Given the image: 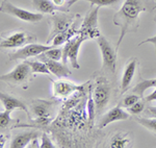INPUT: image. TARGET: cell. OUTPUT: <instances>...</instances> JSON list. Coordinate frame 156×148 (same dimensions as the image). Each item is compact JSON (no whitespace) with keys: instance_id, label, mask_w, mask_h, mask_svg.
<instances>
[{"instance_id":"6da1fadb","label":"cell","mask_w":156,"mask_h":148,"mask_svg":"<svg viewBox=\"0 0 156 148\" xmlns=\"http://www.w3.org/2000/svg\"><path fill=\"white\" fill-rule=\"evenodd\" d=\"M156 9L155 0H125L121 9L114 15V24L121 28L115 49H119L123 39L129 32H135L140 26V15Z\"/></svg>"},{"instance_id":"7a4b0ae2","label":"cell","mask_w":156,"mask_h":148,"mask_svg":"<svg viewBox=\"0 0 156 148\" xmlns=\"http://www.w3.org/2000/svg\"><path fill=\"white\" fill-rule=\"evenodd\" d=\"M110 91L112 89L108 80L105 77H99L95 82L94 89L92 91L93 99L96 104L97 114H100L106 107L110 98Z\"/></svg>"},{"instance_id":"3957f363","label":"cell","mask_w":156,"mask_h":148,"mask_svg":"<svg viewBox=\"0 0 156 148\" xmlns=\"http://www.w3.org/2000/svg\"><path fill=\"white\" fill-rule=\"evenodd\" d=\"M84 41H87V39L81 34H77L69 40L62 48V63L67 64L69 62L72 68L79 69L80 65L78 62V53L80 46Z\"/></svg>"},{"instance_id":"277c9868","label":"cell","mask_w":156,"mask_h":148,"mask_svg":"<svg viewBox=\"0 0 156 148\" xmlns=\"http://www.w3.org/2000/svg\"><path fill=\"white\" fill-rule=\"evenodd\" d=\"M100 6L92 7V9L87 13L84 17L83 21L78 31V34L83 36L85 39H98L101 34L98 28V13H99Z\"/></svg>"},{"instance_id":"5b68a950","label":"cell","mask_w":156,"mask_h":148,"mask_svg":"<svg viewBox=\"0 0 156 148\" xmlns=\"http://www.w3.org/2000/svg\"><path fill=\"white\" fill-rule=\"evenodd\" d=\"M98 45H99L100 52L102 56V65L103 68L110 73H115L117 68V49L112 47L110 42L105 37L100 36L97 39Z\"/></svg>"},{"instance_id":"8992f818","label":"cell","mask_w":156,"mask_h":148,"mask_svg":"<svg viewBox=\"0 0 156 148\" xmlns=\"http://www.w3.org/2000/svg\"><path fill=\"white\" fill-rule=\"evenodd\" d=\"M0 11L4 13V14L11 15V16L21 20V21L30 22V23H37V22H40L43 19V15L40 14V13H32L26 11L24 9L14 5V4L11 3L9 1H7V0L2 1Z\"/></svg>"},{"instance_id":"52a82bcc","label":"cell","mask_w":156,"mask_h":148,"mask_svg":"<svg viewBox=\"0 0 156 148\" xmlns=\"http://www.w3.org/2000/svg\"><path fill=\"white\" fill-rule=\"evenodd\" d=\"M31 74L32 71L31 68L29 67V65L26 62H23L21 64L17 65L15 67V69H12L11 72L1 75L0 79L2 81L6 82V84L19 86V85L25 84L29 79V77L31 76Z\"/></svg>"},{"instance_id":"ba28073f","label":"cell","mask_w":156,"mask_h":148,"mask_svg":"<svg viewBox=\"0 0 156 148\" xmlns=\"http://www.w3.org/2000/svg\"><path fill=\"white\" fill-rule=\"evenodd\" d=\"M36 40V36L25 31H15L4 37L1 40L0 46L1 48L12 49V48H21L25 45L31 43V41Z\"/></svg>"},{"instance_id":"9c48e42d","label":"cell","mask_w":156,"mask_h":148,"mask_svg":"<svg viewBox=\"0 0 156 148\" xmlns=\"http://www.w3.org/2000/svg\"><path fill=\"white\" fill-rule=\"evenodd\" d=\"M52 47H54L53 45H43V44H37V43H31L27 44L25 46L21 47L18 50L14 51L12 53L9 54V59L11 60H26L29 57H37L40 56L43 52L47 51V50L51 49Z\"/></svg>"},{"instance_id":"30bf717a","label":"cell","mask_w":156,"mask_h":148,"mask_svg":"<svg viewBox=\"0 0 156 148\" xmlns=\"http://www.w3.org/2000/svg\"><path fill=\"white\" fill-rule=\"evenodd\" d=\"M85 84L77 85L74 82L66 81V80H56L52 81V90H53V96L56 98L64 99L71 96L76 92H84Z\"/></svg>"},{"instance_id":"8fae6325","label":"cell","mask_w":156,"mask_h":148,"mask_svg":"<svg viewBox=\"0 0 156 148\" xmlns=\"http://www.w3.org/2000/svg\"><path fill=\"white\" fill-rule=\"evenodd\" d=\"M75 16H68L66 14H62V13H58V14H54L51 17L52 20V27L51 31H50V36L48 38V43L53 40V38L58 34L59 32L65 31L66 29L69 28L71 25L75 22Z\"/></svg>"},{"instance_id":"7c38bea8","label":"cell","mask_w":156,"mask_h":148,"mask_svg":"<svg viewBox=\"0 0 156 148\" xmlns=\"http://www.w3.org/2000/svg\"><path fill=\"white\" fill-rule=\"evenodd\" d=\"M130 118L129 113L125 112L122 109L121 105H117V106L110 109L107 113H105L104 115L101 117L98 124L99 129H103L104 127H106L108 124L112 123V122H117V121H124Z\"/></svg>"},{"instance_id":"4fadbf2b","label":"cell","mask_w":156,"mask_h":148,"mask_svg":"<svg viewBox=\"0 0 156 148\" xmlns=\"http://www.w3.org/2000/svg\"><path fill=\"white\" fill-rule=\"evenodd\" d=\"M37 59L44 62L45 64L48 66L51 74H54L57 78H59V79L67 78V77H69L72 75L71 70L68 68L67 64H65V63H60L59 61H53V60H49V59H47V57H45L42 53L40 54V56H37Z\"/></svg>"},{"instance_id":"5bb4252c","label":"cell","mask_w":156,"mask_h":148,"mask_svg":"<svg viewBox=\"0 0 156 148\" xmlns=\"http://www.w3.org/2000/svg\"><path fill=\"white\" fill-rule=\"evenodd\" d=\"M54 105L53 101H49V100H42L37 99L32 100L30 103V110H31L32 114L37 118L40 117H50V113Z\"/></svg>"},{"instance_id":"9a60e30c","label":"cell","mask_w":156,"mask_h":148,"mask_svg":"<svg viewBox=\"0 0 156 148\" xmlns=\"http://www.w3.org/2000/svg\"><path fill=\"white\" fill-rule=\"evenodd\" d=\"M136 66H137L136 59H132L125 66L124 71H123L122 80H121V93H125L129 89V86L132 81L133 76H134L135 70H136Z\"/></svg>"},{"instance_id":"2e32d148","label":"cell","mask_w":156,"mask_h":148,"mask_svg":"<svg viewBox=\"0 0 156 148\" xmlns=\"http://www.w3.org/2000/svg\"><path fill=\"white\" fill-rule=\"evenodd\" d=\"M0 99H1V102L3 104L4 109L5 110H9V111H15L16 109H19V110H22L26 113V115L29 117V111L27 109L26 104L24 103L23 101H21L20 99L16 98L14 96H11L9 94H5V93H1L0 94Z\"/></svg>"},{"instance_id":"e0dca14e","label":"cell","mask_w":156,"mask_h":148,"mask_svg":"<svg viewBox=\"0 0 156 148\" xmlns=\"http://www.w3.org/2000/svg\"><path fill=\"white\" fill-rule=\"evenodd\" d=\"M39 134L37 132H20L17 136L14 137V139L12 140L11 148H24L29 144L30 142H32L34 139H37Z\"/></svg>"},{"instance_id":"ac0fdd59","label":"cell","mask_w":156,"mask_h":148,"mask_svg":"<svg viewBox=\"0 0 156 148\" xmlns=\"http://www.w3.org/2000/svg\"><path fill=\"white\" fill-rule=\"evenodd\" d=\"M78 31H79V28L77 29V22L75 21L68 29H66L65 31L59 32L58 34H56L53 38V40H52L51 44L55 47L60 46L62 44H66L69 40H71L73 37H75V34H78Z\"/></svg>"},{"instance_id":"d6986e66","label":"cell","mask_w":156,"mask_h":148,"mask_svg":"<svg viewBox=\"0 0 156 148\" xmlns=\"http://www.w3.org/2000/svg\"><path fill=\"white\" fill-rule=\"evenodd\" d=\"M32 5L37 11L43 14H55L56 11L62 12V9H59L58 6H56L53 1L50 0H32Z\"/></svg>"},{"instance_id":"ffe728a7","label":"cell","mask_w":156,"mask_h":148,"mask_svg":"<svg viewBox=\"0 0 156 148\" xmlns=\"http://www.w3.org/2000/svg\"><path fill=\"white\" fill-rule=\"evenodd\" d=\"M87 125L92 128L94 126V122H95V116H96L97 112H96V104L95 101L93 99L92 96V91L89 93V97H87Z\"/></svg>"},{"instance_id":"44dd1931","label":"cell","mask_w":156,"mask_h":148,"mask_svg":"<svg viewBox=\"0 0 156 148\" xmlns=\"http://www.w3.org/2000/svg\"><path fill=\"white\" fill-rule=\"evenodd\" d=\"M150 88H156V78L142 80V81L138 82V84H136L132 88V92L140 95V97H143L146 90L150 89Z\"/></svg>"},{"instance_id":"7402d4cb","label":"cell","mask_w":156,"mask_h":148,"mask_svg":"<svg viewBox=\"0 0 156 148\" xmlns=\"http://www.w3.org/2000/svg\"><path fill=\"white\" fill-rule=\"evenodd\" d=\"M27 64L29 65V67L31 68L32 73H43V74H51L50 70L46 64L41 60H37V61H25Z\"/></svg>"},{"instance_id":"603a6c76","label":"cell","mask_w":156,"mask_h":148,"mask_svg":"<svg viewBox=\"0 0 156 148\" xmlns=\"http://www.w3.org/2000/svg\"><path fill=\"white\" fill-rule=\"evenodd\" d=\"M128 134H117L110 140V147L112 148H124L130 143Z\"/></svg>"},{"instance_id":"cb8c5ba5","label":"cell","mask_w":156,"mask_h":148,"mask_svg":"<svg viewBox=\"0 0 156 148\" xmlns=\"http://www.w3.org/2000/svg\"><path fill=\"white\" fill-rule=\"evenodd\" d=\"M134 120L140 123L145 128L149 129L150 132L156 134V118H146V117H135Z\"/></svg>"},{"instance_id":"d4e9b609","label":"cell","mask_w":156,"mask_h":148,"mask_svg":"<svg viewBox=\"0 0 156 148\" xmlns=\"http://www.w3.org/2000/svg\"><path fill=\"white\" fill-rule=\"evenodd\" d=\"M43 56L49 60H53V61H60L62 59V48L59 47H52L51 49L47 50V51L43 52Z\"/></svg>"},{"instance_id":"484cf974","label":"cell","mask_w":156,"mask_h":148,"mask_svg":"<svg viewBox=\"0 0 156 148\" xmlns=\"http://www.w3.org/2000/svg\"><path fill=\"white\" fill-rule=\"evenodd\" d=\"M140 99V96L137 94H135V93H133V94H128L126 96L123 98L122 102L120 103V105L122 107H125V109H128V107H130L131 105H133L135 103V102H137L138 100Z\"/></svg>"},{"instance_id":"4316f807","label":"cell","mask_w":156,"mask_h":148,"mask_svg":"<svg viewBox=\"0 0 156 148\" xmlns=\"http://www.w3.org/2000/svg\"><path fill=\"white\" fill-rule=\"evenodd\" d=\"M145 106H146V101L145 100H138L137 102H135L134 104L131 105L130 107H128V113L131 115H135V116H137V115H140V113H143L145 111Z\"/></svg>"},{"instance_id":"83f0119b","label":"cell","mask_w":156,"mask_h":148,"mask_svg":"<svg viewBox=\"0 0 156 148\" xmlns=\"http://www.w3.org/2000/svg\"><path fill=\"white\" fill-rule=\"evenodd\" d=\"M90 3V5L94 6H115L117 4H119L120 2H122L123 0H87Z\"/></svg>"},{"instance_id":"f1b7e54d","label":"cell","mask_w":156,"mask_h":148,"mask_svg":"<svg viewBox=\"0 0 156 148\" xmlns=\"http://www.w3.org/2000/svg\"><path fill=\"white\" fill-rule=\"evenodd\" d=\"M12 112L9 110H4L3 112L0 113V126L1 128H5L9 126L12 122V118H11Z\"/></svg>"},{"instance_id":"f546056e","label":"cell","mask_w":156,"mask_h":148,"mask_svg":"<svg viewBox=\"0 0 156 148\" xmlns=\"http://www.w3.org/2000/svg\"><path fill=\"white\" fill-rule=\"evenodd\" d=\"M55 145L53 144L52 140L50 139L48 134L43 132L42 134V142L40 144V148H54Z\"/></svg>"},{"instance_id":"4dcf8cb0","label":"cell","mask_w":156,"mask_h":148,"mask_svg":"<svg viewBox=\"0 0 156 148\" xmlns=\"http://www.w3.org/2000/svg\"><path fill=\"white\" fill-rule=\"evenodd\" d=\"M147 43H151V44L154 45L155 51H156V34H155V36H153V37H150V38H148V39H146L145 41H143L142 43L138 44V46H142V45L147 44Z\"/></svg>"},{"instance_id":"1f68e13d","label":"cell","mask_w":156,"mask_h":148,"mask_svg":"<svg viewBox=\"0 0 156 148\" xmlns=\"http://www.w3.org/2000/svg\"><path fill=\"white\" fill-rule=\"evenodd\" d=\"M144 100L146 102H152V101H154V100H156V88L152 93H150L149 95H147V96L145 97Z\"/></svg>"},{"instance_id":"d6a6232c","label":"cell","mask_w":156,"mask_h":148,"mask_svg":"<svg viewBox=\"0 0 156 148\" xmlns=\"http://www.w3.org/2000/svg\"><path fill=\"white\" fill-rule=\"evenodd\" d=\"M146 115L150 117H154L156 118V106H150L146 110Z\"/></svg>"},{"instance_id":"836d02e7","label":"cell","mask_w":156,"mask_h":148,"mask_svg":"<svg viewBox=\"0 0 156 148\" xmlns=\"http://www.w3.org/2000/svg\"><path fill=\"white\" fill-rule=\"evenodd\" d=\"M52 1H53V3L56 6H62L65 3V0H52Z\"/></svg>"},{"instance_id":"e575fe53","label":"cell","mask_w":156,"mask_h":148,"mask_svg":"<svg viewBox=\"0 0 156 148\" xmlns=\"http://www.w3.org/2000/svg\"><path fill=\"white\" fill-rule=\"evenodd\" d=\"M77 1H79V0H72V1H70V2H69V4H68V6H71V5H73V4L76 3Z\"/></svg>"},{"instance_id":"d590c367","label":"cell","mask_w":156,"mask_h":148,"mask_svg":"<svg viewBox=\"0 0 156 148\" xmlns=\"http://www.w3.org/2000/svg\"><path fill=\"white\" fill-rule=\"evenodd\" d=\"M155 1H156V0H155Z\"/></svg>"}]
</instances>
